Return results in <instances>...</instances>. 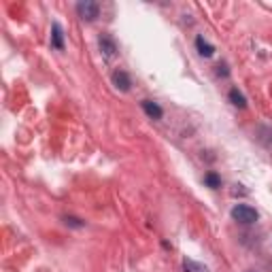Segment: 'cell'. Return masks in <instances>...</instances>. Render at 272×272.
<instances>
[{"label":"cell","instance_id":"1","mask_svg":"<svg viewBox=\"0 0 272 272\" xmlns=\"http://www.w3.org/2000/svg\"><path fill=\"white\" fill-rule=\"evenodd\" d=\"M257 211L253 206H249V204H236L232 208V219L234 221H238V223H255L257 221Z\"/></svg>","mask_w":272,"mask_h":272},{"label":"cell","instance_id":"2","mask_svg":"<svg viewBox=\"0 0 272 272\" xmlns=\"http://www.w3.org/2000/svg\"><path fill=\"white\" fill-rule=\"evenodd\" d=\"M77 13L81 20L85 22H94L98 13H100V5L94 3V0H81V3H77Z\"/></svg>","mask_w":272,"mask_h":272},{"label":"cell","instance_id":"3","mask_svg":"<svg viewBox=\"0 0 272 272\" xmlns=\"http://www.w3.org/2000/svg\"><path fill=\"white\" fill-rule=\"evenodd\" d=\"M98 47H100V53L106 60H113L117 56V45L108 34H102L100 39H98Z\"/></svg>","mask_w":272,"mask_h":272},{"label":"cell","instance_id":"4","mask_svg":"<svg viewBox=\"0 0 272 272\" xmlns=\"http://www.w3.org/2000/svg\"><path fill=\"white\" fill-rule=\"evenodd\" d=\"M113 85L119 89V92H130V85H132V81H130V75L125 70H119L117 68L115 72H113Z\"/></svg>","mask_w":272,"mask_h":272},{"label":"cell","instance_id":"5","mask_svg":"<svg viewBox=\"0 0 272 272\" xmlns=\"http://www.w3.org/2000/svg\"><path fill=\"white\" fill-rule=\"evenodd\" d=\"M51 47L58 51L64 49V32H62V26L58 22L51 26Z\"/></svg>","mask_w":272,"mask_h":272},{"label":"cell","instance_id":"6","mask_svg":"<svg viewBox=\"0 0 272 272\" xmlns=\"http://www.w3.org/2000/svg\"><path fill=\"white\" fill-rule=\"evenodd\" d=\"M141 106H143V111L151 117V119H162V115H164L162 106L158 102H153V100H143Z\"/></svg>","mask_w":272,"mask_h":272},{"label":"cell","instance_id":"7","mask_svg":"<svg viewBox=\"0 0 272 272\" xmlns=\"http://www.w3.org/2000/svg\"><path fill=\"white\" fill-rule=\"evenodd\" d=\"M196 49H198V53L200 56H204V58H211L213 53H215V47L208 41H204V36H198L196 39Z\"/></svg>","mask_w":272,"mask_h":272},{"label":"cell","instance_id":"8","mask_svg":"<svg viewBox=\"0 0 272 272\" xmlns=\"http://www.w3.org/2000/svg\"><path fill=\"white\" fill-rule=\"evenodd\" d=\"M230 102L234 106H238V108H244V106H247V98L238 92V87H232L230 89Z\"/></svg>","mask_w":272,"mask_h":272},{"label":"cell","instance_id":"9","mask_svg":"<svg viewBox=\"0 0 272 272\" xmlns=\"http://www.w3.org/2000/svg\"><path fill=\"white\" fill-rule=\"evenodd\" d=\"M183 270L185 272H211L204 264H200V261H194V259H183Z\"/></svg>","mask_w":272,"mask_h":272},{"label":"cell","instance_id":"10","mask_svg":"<svg viewBox=\"0 0 272 272\" xmlns=\"http://www.w3.org/2000/svg\"><path fill=\"white\" fill-rule=\"evenodd\" d=\"M204 183H206L208 187L217 189V187L221 185V179H219V175H217V172H206V175H204Z\"/></svg>","mask_w":272,"mask_h":272},{"label":"cell","instance_id":"11","mask_svg":"<svg viewBox=\"0 0 272 272\" xmlns=\"http://www.w3.org/2000/svg\"><path fill=\"white\" fill-rule=\"evenodd\" d=\"M64 221H66V225H72V228H83V221L81 219H77V217H64Z\"/></svg>","mask_w":272,"mask_h":272}]
</instances>
